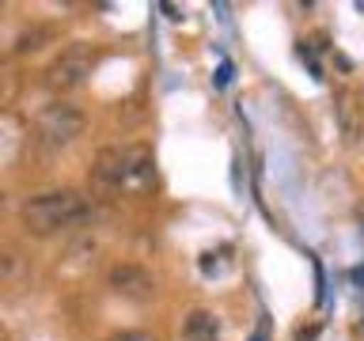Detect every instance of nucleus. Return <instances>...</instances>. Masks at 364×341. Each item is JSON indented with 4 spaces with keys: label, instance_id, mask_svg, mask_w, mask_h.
<instances>
[{
    "label": "nucleus",
    "instance_id": "20e7f679",
    "mask_svg": "<svg viewBox=\"0 0 364 341\" xmlns=\"http://www.w3.org/2000/svg\"><path fill=\"white\" fill-rule=\"evenodd\" d=\"M334 118H338V133L346 144H357L364 136V99L353 87H341L334 95Z\"/></svg>",
    "mask_w": 364,
    "mask_h": 341
},
{
    "label": "nucleus",
    "instance_id": "7ed1b4c3",
    "mask_svg": "<svg viewBox=\"0 0 364 341\" xmlns=\"http://www.w3.org/2000/svg\"><path fill=\"white\" fill-rule=\"evenodd\" d=\"M95 61H99L95 45L73 42V45H68V50L57 57L50 68H46V84H50L53 91H73V87H80V84H84V80L91 76Z\"/></svg>",
    "mask_w": 364,
    "mask_h": 341
},
{
    "label": "nucleus",
    "instance_id": "f8f14e48",
    "mask_svg": "<svg viewBox=\"0 0 364 341\" xmlns=\"http://www.w3.org/2000/svg\"><path fill=\"white\" fill-rule=\"evenodd\" d=\"M232 80V65H220V76H216V84H228Z\"/></svg>",
    "mask_w": 364,
    "mask_h": 341
},
{
    "label": "nucleus",
    "instance_id": "6e6552de",
    "mask_svg": "<svg viewBox=\"0 0 364 341\" xmlns=\"http://www.w3.org/2000/svg\"><path fill=\"white\" fill-rule=\"evenodd\" d=\"M122 159H125V148H107V152H99V159H95L99 182H107V186H118V190H122Z\"/></svg>",
    "mask_w": 364,
    "mask_h": 341
},
{
    "label": "nucleus",
    "instance_id": "9b49d317",
    "mask_svg": "<svg viewBox=\"0 0 364 341\" xmlns=\"http://www.w3.org/2000/svg\"><path fill=\"white\" fill-rule=\"evenodd\" d=\"M315 337H318V326H307V330L296 334V341H315Z\"/></svg>",
    "mask_w": 364,
    "mask_h": 341
},
{
    "label": "nucleus",
    "instance_id": "423d86ee",
    "mask_svg": "<svg viewBox=\"0 0 364 341\" xmlns=\"http://www.w3.org/2000/svg\"><path fill=\"white\" fill-rule=\"evenodd\" d=\"M152 182H156L152 152H148V148H125V159H122V190L144 193Z\"/></svg>",
    "mask_w": 364,
    "mask_h": 341
},
{
    "label": "nucleus",
    "instance_id": "f257e3e1",
    "mask_svg": "<svg viewBox=\"0 0 364 341\" xmlns=\"http://www.w3.org/2000/svg\"><path fill=\"white\" fill-rule=\"evenodd\" d=\"M23 227H27L31 235H57V232H68V227L84 224L91 216V205L84 193L76 190H50V193H38V197H31L23 205Z\"/></svg>",
    "mask_w": 364,
    "mask_h": 341
},
{
    "label": "nucleus",
    "instance_id": "1a4fd4ad",
    "mask_svg": "<svg viewBox=\"0 0 364 341\" xmlns=\"http://www.w3.org/2000/svg\"><path fill=\"white\" fill-rule=\"evenodd\" d=\"M53 38H57L53 27H31V31H23L16 38V53H38L42 45H50Z\"/></svg>",
    "mask_w": 364,
    "mask_h": 341
},
{
    "label": "nucleus",
    "instance_id": "0eeeda50",
    "mask_svg": "<svg viewBox=\"0 0 364 341\" xmlns=\"http://www.w3.org/2000/svg\"><path fill=\"white\" fill-rule=\"evenodd\" d=\"M182 337L186 341H216L220 337V318L213 311H190L182 323Z\"/></svg>",
    "mask_w": 364,
    "mask_h": 341
},
{
    "label": "nucleus",
    "instance_id": "9d476101",
    "mask_svg": "<svg viewBox=\"0 0 364 341\" xmlns=\"http://www.w3.org/2000/svg\"><path fill=\"white\" fill-rule=\"evenodd\" d=\"M110 341H156V334H148V330H122Z\"/></svg>",
    "mask_w": 364,
    "mask_h": 341
},
{
    "label": "nucleus",
    "instance_id": "f03ea898",
    "mask_svg": "<svg viewBox=\"0 0 364 341\" xmlns=\"http://www.w3.org/2000/svg\"><path fill=\"white\" fill-rule=\"evenodd\" d=\"M84 133V114H80L73 102H50V107L38 110V118H34V141L42 148H68L76 141V136Z\"/></svg>",
    "mask_w": 364,
    "mask_h": 341
},
{
    "label": "nucleus",
    "instance_id": "ddd939ff",
    "mask_svg": "<svg viewBox=\"0 0 364 341\" xmlns=\"http://www.w3.org/2000/svg\"><path fill=\"white\" fill-rule=\"evenodd\" d=\"M4 212H8V193L0 190V220H4Z\"/></svg>",
    "mask_w": 364,
    "mask_h": 341
},
{
    "label": "nucleus",
    "instance_id": "39448f33",
    "mask_svg": "<svg viewBox=\"0 0 364 341\" xmlns=\"http://www.w3.org/2000/svg\"><path fill=\"white\" fill-rule=\"evenodd\" d=\"M107 284L118 296H125V300H148V296L156 292V281L152 273H148L144 266H133V261H122V266H114L107 273Z\"/></svg>",
    "mask_w": 364,
    "mask_h": 341
}]
</instances>
